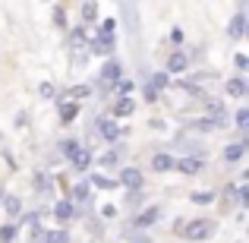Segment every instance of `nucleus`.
Listing matches in <instances>:
<instances>
[{
  "label": "nucleus",
  "mask_w": 249,
  "mask_h": 243,
  "mask_svg": "<svg viewBox=\"0 0 249 243\" xmlns=\"http://www.w3.org/2000/svg\"><path fill=\"white\" fill-rule=\"evenodd\" d=\"M218 221L214 218H177L174 221V234L186 243H205L214 237Z\"/></svg>",
  "instance_id": "f257e3e1"
},
{
  "label": "nucleus",
  "mask_w": 249,
  "mask_h": 243,
  "mask_svg": "<svg viewBox=\"0 0 249 243\" xmlns=\"http://www.w3.org/2000/svg\"><path fill=\"white\" fill-rule=\"evenodd\" d=\"M114 44H117V19H101V25H98L95 38L89 41V51L95 57H110L114 54Z\"/></svg>",
  "instance_id": "f03ea898"
},
{
  "label": "nucleus",
  "mask_w": 249,
  "mask_h": 243,
  "mask_svg": "<svg viewBox=\"0 0 249 243\" xmlns=\"http://www.w3.org/2000/svg\"><path fill=\"white\" fill-rule=\"evenodd\" d=\"M120 76H123V63L117 60V57H107V60L101 63V70H98V92H101V95H107L110 85L120 79Z\"/></svg>",
  "instance_id": "7ed1b4c3"
},
{
  "label": "nucleus",
  "mask_w": 249,
  "mask_h": 243,
  "mask_svg": "<svg viewBox=\"0 0 249 243\" xmlns=\"http://www.w3.org/2000/svg\"><path fill=\"white\" fill-rule=\"evenodd\" d=\"M95 130H98V136H101L104 142H120V136L129 133L126 127H120V123H117L114 117H107V114H98L95 117Z\"/></svg>",
  "instance_id": "20e7f679"
},
{
  "label": "nucleus",
  "mask_w": 249,
  "mask_h": 243,
  "mask_svg": "<svg viewBox=\"0 0 249 243\" xmlns=\"http://www.w3.org/2000/svg\"><path fill=\"white\" fill-rule=\"evenodd\" d=\"M170 149H177L180 155H189V158H208V149L202 146L199 139H193L189 133H180V136H174Z\"/></svg>",
  "instance_id": "39448f33"
},
{
  "label": "nucleus",
  "mask_w": 249,
  "mask_h": 243,
  "mask_svg": "<svg viewBox=\"0 0 249 243\" xmlns=\"http://www.w3.org/2000/svg\"><path fill=\"white\" fill-rule=\"evenodd\" d=\"M158 221H161V206H148V208H142V212H136L133 218H129L126 231H145V227L158 224Z\"/></svg>",
  "instance_id": "423d86ee"
},
{
  "label": "nucleus",
  "mask_w": 249,
  "mask_h": 243,
  "mask_svg": "<svg viewBox=\"0 0 249 243\" xmlns=\"http://www.w3.org/2000/svg\"><path fill=\"white\" fill-rule=\"evenodd\" d=\"M120 3V16H123V29L129 38H139V13H136L133 0H117Z\"/></svg>",
  "instance_id": "0eeeda50"
},
{
  "label": "nucleus",
  "mask_w": 249,
  "mask_h": 243,
  "mask_svg": "<svg viewBox=\"0 0 249 243\" xmlns=\"http://www.w3.org/2000/svg\"><path fill=\"white\" fill-rule=\"evenodd\" d=\"M224 127L227 120H221V117H196V120L186 123V133H218Z\"/></svg>",
  "instance_id": "6e6552de"
},
{
  "label": "nucleus",
  "mask_w": 249,
  "mask_h": 243,
  "mask_svg": "<svg viewBox=\"0 0 249 243\" xmlns=\"http://www.w3.org/2000/svg\"><path fill=\"white\" fill-rule=\"evenodd\" d=\"M246 29H249L246 13L237 10V13L231 16V22H227V38H231V41H240V38H246Z\"/></svg>",
  "instance_id": "1a4fd4ad"
},
{
  "label": "nucleus",
  "mask_w": 249,
  "mask_h": 243,
  "mask_svg": "<svg viewBox=\"0 0 249 243\" xmlns=\"http://www.w3.org/2000/svg\"><path fill=\"white\" fill-rule=\"evenodd\" d=\"M117 183H123V189H142L145 187V174L139 168H120V180Z\"/></svg>",
  "instance_id": "9d476101"
},
{
  "label": "nucleus",
  "mask_w": 249,
  "mask_h": 243,
  "mask_svg": "<svg viewBox=\"0 0 249 243\" xmlns=\"http://www.w3.org/2000/svg\"><path fill=\"white\" fill-rule=\"evenodd\" d=\"M183 70H189V54H186V51H180V48H174V51H170V57H167L164 73L167 76H177V73H183Z\"/></svg>",
  "instance_id": "9b49d317"
},
{
  "label": "nucleus",
  "mask_w": 249,
  "mask_h": 243,
  "mask_svg": "<svg viewBox=\"0 0 249 243\" xmlns=\"http://www.w3.org/2000/svg\"><path fill=\"white\" fill-rule=\"evenodd\" d=\"M202 168H205V158H189V155H177V161H174V170H180V174H189V177H196Z\"/></svg>",
  "instance_id": "f8f14e48"
},
{
  "label": "nucleus",
  "mask_w": 249,
  "mask_h": 243,
  "mask_svg": "<svg viewBox=\"0 0 249 243\" xmlns=\"http://www.w3.org/2000/svg\"><path fill=\"white\" fill-rule=\"evenodd\" d=\"M79 101H73V98H60V104H57V117H60V123H73L76 117H79Z\"/></svg>",
  "instance_id": "ddd939ff"
},
{
  "label": "nucleus",
  "mask_w": 249,
  "mask_h": 243,
  "mask_svg": "<svg viewBox=\"0 0 249 243\" xmlns=\"http://www.w3.org/2000/svg\"><path fill=\"white\" fill-rule=\"evenodd\" d=\"M51 215H54V218L60 221V224H70V221H73L76 215H79V208H76V206H73L70 199H60V202H57L54 208H51Z\"/></svg>",
  "instance_id": "4468645a"
},
{
  "label": "nucleus",
  "mask_w": 249,
  "mask_h": 243,
  "mask_svg": "<svg viewBox=\"0 0 249 243\" xmlns=\"http://www.w3.org/2000/svg\"><path fill=\"white\" fill-rule=\"evenodd\" d=\"M133 111H136V101H133V98H129V95H117V101L110 104L107 117H114V120H117V117H129Z\"/></svg>",
  "instance_id": "2eb2a0df"
},
{
  "label": "nucleus",
  "mask_w": 249,
  "mask_h": 243,
  "mask_svg": "<svg viewBox=\"0 0 249 243\" xmlns=\"http://www.w3.org/2000/svg\"><path fill=\"white\" fill-rule=\"evenodd\" d=\"M89 196H91V187H89V180H79V183H73V187H70L67 199L73 202V206H85V202H89Z\"/></svg>",
  "instance_id": "dca6fc26"
},
{
  "label": "nucleus",
  "mask_w": 249,
  "mask_h": 243,
  "mask_svg": "<svg viewBox=\"0 0 249 243\" xmlns=\"http://www.w3.org/2000/svg\"><path fill=\"white\" fill-rule=\"evenodd\" d=\"M224 92L231 98H246L249 95V82L246 76H233V79H224Z\"/></svg>",
  "instance_id": "f3484780"
},
{
  "label": "nucleus",
  "mask_w": 249,
  "mask_h": 243,
  "mask_svg": "<svg viewBox=\"0 0 249 243\" xmlns=\"http://www.w3.org/2000/svg\"><path fill=\"white\" fill-rule=\"evenodd\" d=\"M123 155H126V146L114 142V149L107 155H101V168H123Z\"/></svg>",
  "instance_id": "a211bd4d"
},
{
  "label": "nucleus",
  "mask_w": 249,
  "mask_h": 243,
  "mask_svg": "<svg viewBox=\"0 0 249 243\" xmlns=\"http://www.w3.org/2000/svg\"><path fill=\"white\" fill-rule=\"evenodd\" d=\"M70 32V51H85L89 48V35H85V25H73Z\"/></svg>",
  "instance_id": "6ab92c4d"
},
{
  "label": "nucleus",
  "mask_w": 249,
  "mask_h": 243,
  "mask_svg": "<svg viewBox=\"0 0 249 243\" xmlns=\"http://www.w3.org/2000/svg\"><path fill=\"white\" fill-rule=\"evenodd\" d=\"M174 161H177V155L158 152V155L152 158V170H155V174H167V170H174Z\"/></svg>",
  "instance_id": "aec40b11"
},
{
  "label": "nucleus",
  "mask_w": 249,
  "mask_h": 243,
  "mask_svg": "<svg viewBox=\"0 0 249 243\" xmlns=\"http://www.w3.org/2000/svg\"><path fill=\"white\" fill-rule=\"evenodd\" d=\"M32 187H35V193H51V187H54V177H51L48 170H35V177H32Z\"/></svg>",
  "instance_id": "412c9836"
},
{
  "label": "nucleus",
  "mask_w": 249,
  "mask_h": 243,
  "mask_svg": "<svg viewBox=\"0 0 249 243\" xmlns=\"http://www.w3.org/2000/svg\"><path fill=\"white\" fill-rule=\"evenodd\" d=\"M91 161H95V155L89 152V149H79V152L70 158V164H73V170H89L91 168Z\"/></svg>",
  "instance_id": "4be33fe9"
},
{
  "label": "nucleus",
  "mask_w": 249,
  "mask_h": 243,
  "mask_svg": "<svg viewBox=\"0 0 249 243\" xmlns=\"http://www.w3.org/2000/svg\"><path fill=\"white\" fill-rule=\"evenodd\" d=\"M243 155H246V142H231V146H224V161L227 164H237Z\"/></svg>",
  "instance_id": "5701e85b"
},
{
  "label": "nucleus",
  "mask_w": 249,
  "mask_h": 243,
  "mask_svg": "<svg viewBox=\"0 0 249 243\" xmlns=\"http://www.w3.org/2000/svg\"><path fill=\"white\" fill-rule=\"evenodd\" d=\"M0 206H3V212L10 215L13 221L22 215V199H19V196H3V202H0Z\"/></svg>",
  "instance_id": "b1692460"
},
{
  "label": "nucleus",
  "mask_w": 249,
  "mask_h": 243,
  "mask_svg": "<svg viewBox=\"0 0 249 243\" xmlns=\"http://www.w3.org/2000/svg\"><path fill=\"white\" fill-rule=\"evenodd\" d=\"M205 114H208V117H221V120H227L224 101H218V98H205Z\"/></svg>",
  "instance_id": "393cba45"
},
{
  "label": "nucleus",
  "mask_w": 249,
  "mask_h": 243,
  "mask_svg": "<svg viewBox=\"0 0 249 243\" xmlns=\"http://www.w3.org/2000/svg\"><path fill=\"white\" fill-rule=\"evenodd\" d=\"M85 180H89V187H98V189H114V187H120V183L110 180L107 174H89Z\"/></svg>",
  "instance_id": "a878e982"
},
{
  "label": "nucleus",
  "mask_w": 249,
  "mask_h": 243,
  "mask_svg": "<svg viewBox=\"0 0 249 243\" xmlns=\"http://www.w3.org/2000/svg\"><path fill=\"white\" fill-rule=\"evenodd\" d=\"M145 202V193L142 189H126V199H123V208L126 212H136V206H142Z\"/></svg>",
  "instance_id": "bb28decb"
},
{
  "label": "nucleus",
  "mask_w": 249,
  "mask_h": 243,
  "mask_svg": "<svg viewBox=\"0 0 249 243\" xmlns=\"http://www.w3.org/2000/svg\"><path fill=\"white\" fill-rule=\"evenodd\" d=\"M79 149H82V142H79V139H63V142H60V158H63V161H70L76 152H79Z\"/></svg>",
  "instance_id": "cd10ccee"
},
{
  "label": "nucleus",
  "mask_w": 249,
  "mask_h": 243,
  "mask_svg": "<svg viewBox=\"0 0 249 243\" xmlns=\"http://www.w3.org/2000/svg\"><path fill=\"white\" fill-rule=\"evenodd\" d=\"M214 199H218V196H214L212 189H202V193L196 189V193H189V202H193V206H212Z\"/></svg>",
  "instance_id": "c85d7f7f"
},
{
  "label": "nucleus",
  "mask_w": 249,
  "mask_h": 243,
  "mask_svg": "<svg viewBox=\"0 0 249 243\" xmlns=\"http://www.w3.org/2000/svg\"><path fill=\"white\" fill-rule=\"evenodd\" d=\"M38 243H70V234L63 231V227L60 231H41V240Z\"/></svg>",
  "instance_id": "c756f323"
},
{
  "label": "nucleus",
  "mask_w": 249,
  "mask_h": 243,
  "mask_svg": "<svg viewBox=\"0 0 249 243\" xmlns=\"http://www.w3.org/2000/svg\"><path fill=\"white\" fill-rule=\"evenodd\" d=\"M148 82H152V85H155V89H158V92L170 89V76L164 73V70H158V73H152V76H148Z\"/></svg>",
  "instance_id": "7c9ffc66"
},
{
  "label": "nucleus",
  "mask_w": 249,
  "mask_h": 243,
  "mask_svg": "<svg viewBox=\"0 0 249 243\" xmlns=\"http://www.w3.org/2000/svg\"><path fill=\"white\" fill-rule=\"evenodd\" d=\"M82 22H98V3L95 0H85L82 3Z\"/></svg>",
  "instance_id": "2f4dec72"
},
{
  "label": "nucleus",
  "mask_w": 249,
  "mask_h": 243,
  "mask_svg": "<svg viewBox=\"0 0 249 243\" xmlns=\"http://www.w3.org/2000/svg\"><path fill=\"white\" fill-rule=\"evenodd\" d=\"M91 92H95L91 85H73V89H70L63 98H73V101H82V98H89V95H91Z\"/></svg>",
  "instance_id": "473e14b6"
},
{
  "label": "nucleus",
  "mask_w": 249,
  "mask_h": 243,
  "mask_svg": "<svg viewBox=\"0 0 249 243\" xmlns=\"http://www.w3.org/2000/svg\"><path fill=\"white\" fill-rule=\"evenodd\" d=\"M16 234H19L16 221H13V224H3V227H0V243H13V240H16Z\"/></svg>",
  "instance_id": "72a5a7b5"
},
{
  "label": "nucleus",
  "mask_w": 249,
  "mask_h": 243,
  "mask_svg": "<svg viewBox=\"0 0 249 243\" xmlns=\"http://www.w3.org/2000/svg\"><path fill=\"white\" fill-rule=\"evenodd\" d=\"M158 95H161V92H158V89H155V85H152V82H148V79H145V82H142V98H145V101H158Z\"/></svg>",
  "instance_id": "f704fd0d"
},
{
  "label": "nucleus",
  "mask_w": 249,
  "mask_h": 243,
  "mask_svg": "<svg viewBox=\"0 0 249 243\" xmlns=\"http://www.w3.org/2000/svg\"><path fill=\"white\" fill-rule=\"evenodd\" d=\"M167 38H170V44H174V48H180V44H183V29H180V25H174Z\"/></svg>",
  "instance_id": "c9c22d12"
},
{
  "label": "nucleus",
  "mask_w": 249,
  "mask_h": 243,
  "mask_svg": "<svg viewBox=\"0 0 249 243\" xmlns=\"http://www.w3.org/2000/svg\"><path fill=\"white\" fill-rule=\"evenodd\" d=\"M233 63H237L240 73H246V70H249V57L246 54H233Z\"/></svg>",
  "instance_id": "e433bc0d"
},
{
  "label": "nucleus",
  "mask_w": 249,
  "mask_h": 243,
  "mask_svg": "<svg viewBox=\"0 0 249 243\" xmlns=\"http://www.w3.org/2000/svg\"><path fill=\"white\" fill-rule=\"evenodd\" d=\"M54 22L60 25V29H67V13H63L60 6H57V10H54Z\"/></svg>",
  "instance_id": "4c0bfd02"
},
{
  "label": "nucleus",
  "mask_w": 249,
  "mask_h": 243,
  "mask_svg": "<svg viewBox=\"0 0 249 243\" xmlns=\"http://www.w3.org/2000/svg\"><path fill=\"white\" fill-rule=\"evenodd\" d=\"M38 92H41V98H54V85H51V82H41Z\"/></svg>",
  "instance_id": "58836bf2"
},
{
  "label": "nucleus",
  "mask_w": 249,
  "mask_h": 243,
  "mask_svg": "<svg viewBox=\"0 0 249 243\" xmlns=\"http://www.w3.org/2000/svg\"><path fill=\"white\" fill-rule=\"evenodd\" d=\"M101 215L104 218H117V206H101Z\"/></svg>",
  "instance_id": "ea45409f"
},
{
  "label": "nucleus",
  "mask_w": 249,
  "mask_h": 243,
  "mask_svg": "<svg viewBox=\"0 0 249 243\" xmlns=\"http://www.w3.org/2000/svg\"><path fill=\"white\" fill-rule=\"evenodd\" d=\"M89 227H91V234H101V221L98 218H89Z\"/></svg>",
  "instance_id": "a19ab883"
},
{
  "label": "nucleus",
  "mask_w": 249,
  "mask_h": 243,
  "mask_svg": "<svg viewBox=\"0 0 249 243\" xmlns=\"http://www.w3.org/2000/svg\"><path fill=\"white\" fill-rule=\"evenodd\" d=\"M148 127H152V130H164V120H158V117H155V120H148Z\"/></svg>",
  "instance_id": "79ce46f5"
},
{
  "label": "nucleus",
  "mask_w": 249,
  "mask_h": 243,
  "mask_svg": "<svg viewBox=\"0 0 249 243\" xmlns=\"http://www.w3.org/2000/svg\"><path fill=\"white\" fill-rule=\"evenodd\" d=\"M29 123V114H16V127H25Z\"/></svg>",
  "instance_id": "37998d69"
},
{
  "label": "nucleus",
  "mask_w": 249,
  "mask_h": 243,
  "mask_svg": "<svg viewBox=\"0 0 249 243\" xmlns=\"http://www.w3.org/2000/svg\"><path fill=\"white\" fill-rule=\"evenodd\" d=\"M3 196H6V193H3V187H0V202H3Z\"/></svg>",
  "instance_id": "c03bdc74"
}]
</instances>
